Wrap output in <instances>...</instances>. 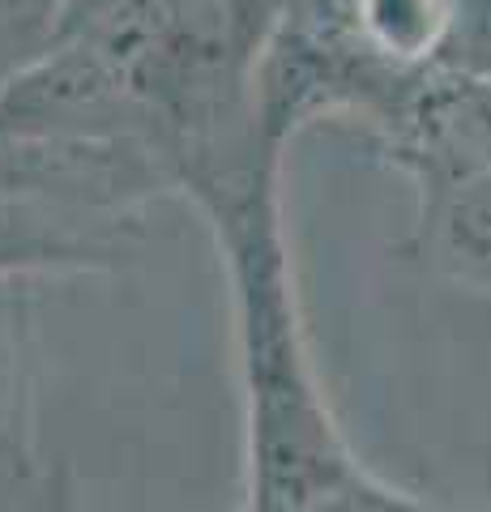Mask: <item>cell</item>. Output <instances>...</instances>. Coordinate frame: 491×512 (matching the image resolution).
I'll return each instance as SVG.
<instances>
[{
    "mask_svg": "<svg viewBox=\"0 0 491 512\" xmlns=\"http://www.w3.org/2000/svg\"><path fill=\"white\" fill-rule=\"evenodd\" d=\"M278 167H248L193 201L231 282L244 389L240 512H474L385 483L342 436L308 355Z\"/></svg>",
    "mask_w": 491,
    "mask_h": 512,
    "instance_id": "obj_1",
    "label": "cell"
},
{
    "mask_svg": "<svg viewBox=\"0 0 491 512\" xmlns=\"http://www.w3.org/2000/svg\"><path fill=\"white\" fill-rule=\"evenodd\" d=\"M372 150L415 188L398 252L491 295V73L432 77Z\"/></svg>",
    "mask_w": 491,
    "mask_h": 512,
    "instance_id": "obj_2",
    "label": "cell"
},
{
    "mask_svg": "<svg viewBox=\"0 0 491 512\" xmlns=\"http://www.w3.org/2000/svg\"><path fill=\"white\" fill-rule=\"evenodd\" d=\"M39 274H0V495H56L39 448Z\"/></svg>",
    "mask_w": 491,
    "mask_h": 512,
    "instance_id": "obj_3",
    "label": "cell"
},
{
    "mask_svg": "<svg viewBox=\"0 0 491 512\" xmlns=\"http://www.w3.org/2000/svg\"><path fill=\"white\" fill-rule=\"evenodd\" d=\"M141 239L112 235L86 222L0 197V274H107L133 261Z\"/></svg>",
    "mask_w": 491,
    "mask_h": 512,
    "instance_id": "obj_4",
    "label": "cell"
}]
</instances>
